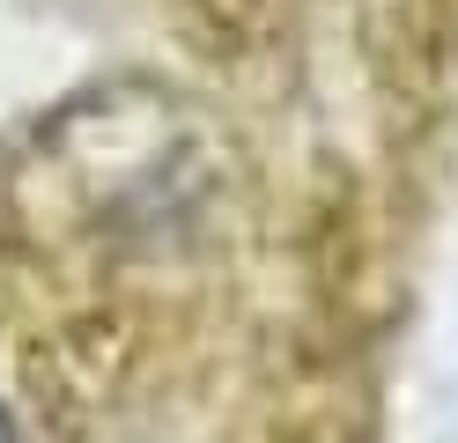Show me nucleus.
<instances>
[{"label":"nucleus","mask_w":458,"mask_h":443,"mask_svg":"<svg viewBox=\"0 0 458 443\" xmlns=\"http://www.w3.org/2000/svg\"><path fill=\"white\" fill-rule=\"evenodd\" d=\"M0 443H15V429H8V422H0Z\"/></svg>","instance_id":"obj_1"}]
</instances>
